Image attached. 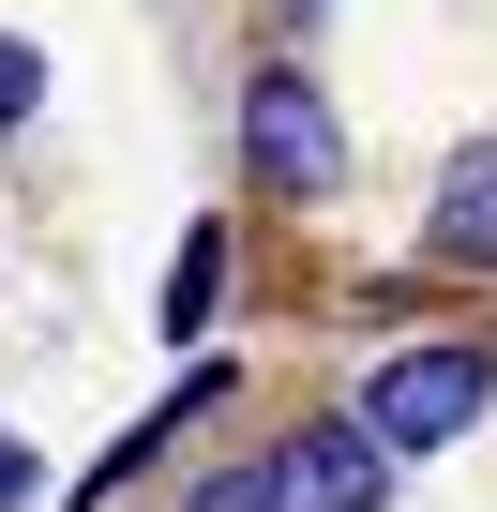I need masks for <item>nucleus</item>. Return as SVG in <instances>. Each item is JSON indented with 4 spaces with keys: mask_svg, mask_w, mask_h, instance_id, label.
I'll use <instances>...</instances> for the list:
<instances>
[{
    "mask_svg": "<svg viewBox=\"0 0 497 512\" xmlns=\"http://www.w3.org/2000/svg\"><path fill=\"white\" fill-rule=\"evenodd\" d=\"M482 392H497V362H482V347H407V362H377V377H362V407H347V422H362L377 452H437V437H467V422H482Z\"/></svg>",
    "mask_w": 497,
    "mask_h": 512,
    "instance_id": "nucleus-1",
    "label": "nucleus"
},
{
    "mask_svg": "<svg viewBox=\"0 0 497 512\" xmlns=\"http://www.w3.org/2000/svg\"><path fill=\"white\" fill-rule=\"evenodd\" d=\"M241 151H257L287 196H332V181H347V136H332L317 76H257V91H241Z\"/></svg>",
    "mask_w": 497,
    "mask_h": 512,
    "instance_id": "nucleus-2",
    "label": "nucleus"
},
{
    "mask_svg": "<svg viewBox=\"0 0 497 512\" xmlns=\"http://www.w3.org/2000/svg\"><path fill=\"white\" fill-rule=\"evenodd\" d=\"M272 482H287V512H377L392 497V452L362 422H317V437H272Z\"/></svg>",
    "mask_w": 497,
    "mask_h": 512,
    "instance_id": "nucleus-3",
    "label": "nucleus"
},
{
    "mask_svg": "<svg viewBox=\"0 0 497 512\" xmlns=\"http://www.w3.org/2000/svg\"><path fill=\"white\" fill-rule=\"evenodd\" d=\"M422 241L452 256V272H497V136L437 166V211H422Z\"/></svg>",
    "mask_w": 497,
    "mask_h": 512,
    "instance_id": "nucleus-4",
    "label": "nucleus"
},
{
    "mask_svg": "<svg viewBox=\"0 0 497 512\" xmlns=\"http://www.w3.org/2000/svg\"><path fill=\"white\" fill-rule=\"evenodd\" d=\"M211 287H226V241L196 226V241H181V272H166V332H196V317H211Z\"/></svg>",
    "mask_w": 497,
    "mask_h": 512,
    "instance_id": "nucleus-5",
    "label": "nucleus"
},
{
    "mask_svg": "<svg viewBox=\"0 0 497 512\" xmlns=\"http://www.w3.org/2000/svg\"><path fill=\"white\" fill-rule=\"evenodd\" d=\"M181 512H287V482H272V452H257V467H211Z\"/></svg>",
    "mask_w": 497,
    "mask_h": 512,
    "instance_id": "nucleus-6",
    "label": "nucleus"
},
{
    "mask_svg": "<svg viewBox=\"0 0 497 512\" xmlns=\"http://www.w3.org/2000/svg\"><path fill=\"white\" fill-rule=\"evenodd\" d=\"M31 91H46V61H31L16 31H0V136H16V121H31Z\"/></svg>",
    "mask_w": 497,
    "mask_h": 512,
    "instance_id": "nucleus-7",
    "label": "nucleus"
},
{
    "mask_svg": "<svg viewBox=\"0 0 497 512\" xmlns=\"http://www.w3.org/2000/svg\"><path fill=\"white\" fill-rule=\"evenodd\" d=\"M16 497H31V452H0V512H16Z\"/></svg>",
    "mask_w": 497,
    "mask_h": 512,
    "instance_id": "nucleus-8",
    "label": "nucleus"
}]
</instances>
